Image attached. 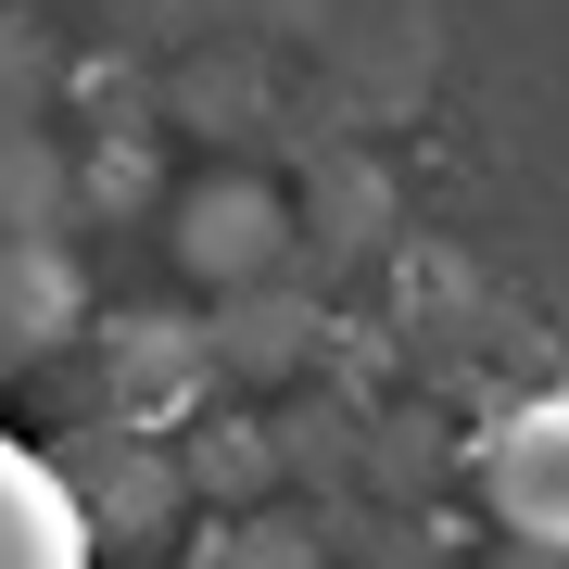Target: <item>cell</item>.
<instances>
[{"label": "cell", "mask_w": 569, "mask_h": 569, "mask_svg": "<svg viewBox=\"0 0 569 569\" xmlns=\"http://www.w3.org/2000/svg\"><path fill=\"white\" fill-rule=\"evenodd\" d=\"M0 569H89V507L63 493L51 456L0 430Z\"/></svg>", "instance_id": "1"}]
</instances>
